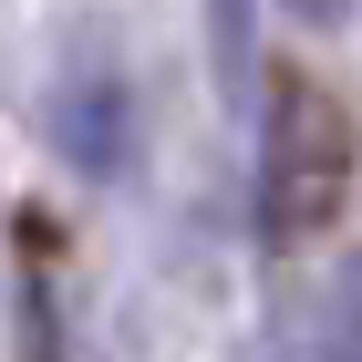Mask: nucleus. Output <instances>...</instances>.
Instances as JSON below:
<instances>
[{"instance_id": "1", "label": "nucleus", "mask_w": 362, "mask_h": 362, "mask_svg": "<svg viewBox=\"0 0 362 362\" xmlns=\"http://www.w3.org/2000/svg\"><path fill=\"white\" fill-rule=\"evenodd\" d=\"M352 197V124H341L332 83L310 73H269V114H259V228L269 238H321Z\"/></svg>"}, {"instance_id": "2", "label": "nucleus", "mask_w": 362, "mask_h": 362, "mask_svg": "<svg viewBox=\"0 0 362 362\" xmlns=\"http://www.w3.org/2000/svg\"><path fill=\"white\" fill-rule=\"evenodd\" d=\"M42 124H52V156L83 176V187H114V176L135 166V83H124V62L73 42V52H62V73H52Z\"/></svg>"}, {"instance_id": "5", "label": "nucleus", "mask_w": 362, "mask_h": 362, "mask_svg": "<svg viewBox=\"0 0 362 362\" xmlns=\"http://www.w3.org/2000/svg\"><path fill=\"white\" fill-rule=\"evenodd\" d=\"M279 11H290V21H300V31H341V21H352V11H362V0H279Z\"/></svg>"}, {"instance_id": "4", "label": "nucleus", "mask_w": 362, "mask_h": 362, "mask_svg": "<svg viewBox=\"0 0 362 362\" xmlns=\"http://www.w3.org/2000/svg\"><path fill=\"white\" fill-rule=\"evenodd\" d=\"M321 362H362V259H341L321 290Z\"/></svg>"}, {"instance_id": "3", "label": "nucleus", "mask_w": 362, "mask_h": 362, "mask_svg": "<svg viewBox=\"0 0 362 362\" xmlns=\"http://www.w3.org/2000/svg\"><path fill=\"white\" fill-rule=\"evenodd\" d=\"M207 62H218L228 104L259 83V0H207Z\"/></svg>"}]
</instances>
